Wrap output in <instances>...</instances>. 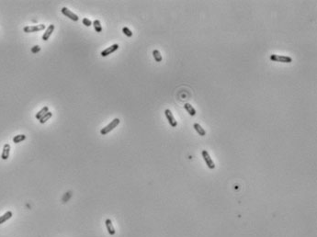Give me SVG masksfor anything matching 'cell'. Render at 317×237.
<instances>
[{"label": "cell", "instance_id": "5", "mask_svg": "<svg viewBox=\"0 0 317 237\" xmlns=\"http://www.w3.org/2000/svg\"><path fill=\"white\" fill-rule=\"evenodd\" d=\"M61 11H62V13H63L65 17L70 18L71 20H73V21H78V19H79L78 16L76 15V14H75L74 12H72L71 10H69V9L67 8V7H63Z\"/></svg>", "mask_w": 317, "mask_h": 237}, {"label": "cell", "instance_id": "1", "mask_svg": "<svg viewBox=\"0 0 317 237\" xmlns=\"http://www.w3.org/2000/svg\"><path fill=\"white\" fill-rule=\"evenodd\" d=\"M119 122H121V120H119V119H118V118L114 119V120H113L112 122H110L109 124H108L106 127H104V128H102L101 130H100V133H101L102 135L108 134L109 132H111V130H113L115 128H116V127L118 126V125L119 124Z\"/></svg>", "mask_w": 317, "mask_h": 237}, {"label": "cell", "instance_id": "4", "mask_svg": "<svg viewBox=\"0 0 317 237\" xmlns=\"http://www.w3.org/2000/svg\"><path fill=\"white\" fill-rule=\"evenodd\" d=\"M201 154H202V157L204 159L206 164H207V166L210 169H214L215 168V164H214V162L212 161V159H211V157L210 156L209 153L206 151V150H203V151L201 152Z\"/></svg>", "mask_w": 317, "mask_h": 237}, {"label": "cell", "instance_id": "13", "mask_svg": "<svg viewBox=\"0 0 317 237\" xmlns=\"http://www.w3.org/2000/svg\"><path fill=\"white\" fill-rule=\"evenodd\" d=\"M184 108L187 110V112H188L190 116H192V117L196 115V109L193 107H192V106L189 103H186L184 105Z\"/></svg>", "mask_w": 317, "mask_h": 237}, {"label": "cell", "instance_id": "8", "mask_svg": "<svg viewBox=\"0 0 317 237\" xmlns=\"http://www.w3.org/2000/svg\"><path fill=\"white\" fill-rule=\"evenodd\" d=\"M54 29H55V26L54 25V24H51V25H49V27L47 28L46 31L44 32V34L42 35V40L43 41H48V40H49V38L52 34V32H54Z\"/></svg>", "mask_w": 317, "mask_h": 237}, {"label": "cell", "instance_id": "14", "mask_svg": "<svg viewBox=\"0 0 317 237\" xmlns=\"http://www.w3.org/2000/svg\"><path fill=\"white\" fill-rule=\"evenodd\" d=\"M47 112H49V108H48L47 107V106H46V107H44V108H42L40 111H39V112H38L37 114H36V119L37 120H41L42 117H43V116H44Z\"/></svg>", "mask_w": 317, "mask_h": 237}, {"label": "cell", "instance_id": "17", "mask_svg": "<svg viewBox=\"0 0 317 237\" xmlns=\"http://www.w3.org/2000/svg\"><path fill=\"white\" fill-rule=\"evenodd\" d=\"M25 139H26V135H24V134H18V135H16V136L13 138V143H21Z\"/></svg>", "mask_w": 317, "mask_h": 237}, {"label": "cell", "instance_id": "21", "mask_svg": "<svg viewBox=\"0 0 317 237\" xmlns=\"http://www.w3.org/2000/svg\"><path fill=\"white\" fill-rule=\"evenodd\" d=\"M40 51H41V47L39 45H35L34 47L31 48V52L33 54H37V52H39Z\"/></svg>", "mask_w": 317, "mask_h": 237}, {"label": "cell", "instance_id": "2", "mask_svg": "<svg viewBox=\"0 0 317 237\" xmlns=\"http://www.w3.org/2000/svg\"><path fill=\"white\" fill-rule=\"evenodd\" d=\"M270 60L272 62H284V64H290L292 62V58L290 56L286 55H278V54H271L270 55Z\"/></svg>", "mask_w": 317, "mask_h": 237}, {"label": "cell", "instance_id": "18", "mask_svg": "<svg viewBox=\"0 0 317 237\" xmlns=\"http://www.w3.org/2000/svg\"><path fill=\"white\" fill-rule=\"evenodd\" d=\"M52 112H50V111H49V112H47L44 116H43V117L40 120V123L41 124H44L46 122H47V120H49L51 118H52Z\"/></svg>", "mask_w": 317, "mask_h": 237}, {"label": "cell", "instance_id": "16", "mask_svg": "<svg viewBox=\"0 0 317 237\" xmlns=\"http://www.w3.org/2000/svg\"><path fill=\"white\" fill-rule=\"evenodd\" d=\"M93 26H94V29L96 32H101L102 31V27H101V23H100V21L98 20V19H96V20H94L93 22Z\"/></svg>", "mask_w": 317, "mask_h": 237}, {"label": "cell", "instance_id": "9", "mask_svg": "<svg viewBox=\"0 0 317 237\" xmlns=\"http://www.w3.org/2000/svg\"><path fill=\"white\" fill-rule=\"evenodd\" d=\"M105 225H106V228H107V230H108V233L110 235H114L115 234H116V231H115V228H114V226L112 224L111 220H109V219L106 220L105 221Z\"/></svg>", "mask_w": 317, "mask_h": 237}, {"label": "cell", "instance_id": "6", "mask_svg": "<svg viewBox=\"0 0 317 237\" xmlns=\"http://www.w3.org/2000/svg\"><path fill=\"white\" fill-rule=\"evenodd\" d=\"M165 115H166V117L167 120H168V122H169V124H170V126H171V127H173V128L176 127L177 122H176V119L174 118V116H173V114H172V112H171V110H170V109H166V110H165Z\"/></svg>", "mask_w": 317, "mask_h": 237}, {"label": "cell", "instance_id": "10", "mask_svg": "<svg viewBox=\"0 0 317 237\" xmlns=\"http://www.w3.org/2000/svg\"><path fill=\"white\" fill-rule=\"evenodd\" d=\"M9 153H10V145L8 143H6L3 147V151L1 154V158L3 160H7L9 157Z\"/></svg>", "mask_w": 317, "mask_h": 237}, {"label": "cell", "instance_id": "3", "mask_svg": "<svg viewBox=\"0 0 317 237\" xmlns=\"http://www.w3.org/2000/svg\"><path fill=\"white\" fill-rule=\"evenodd\" d=\"M44 29H45V25H43V24H40V25L24 27L23 31L26 32V33H32V32H38V31H43Z\"/></svg>", "mask_w": 317, "mask_h": 237}, {"label": "cell", "instance_id": "11", "mask_svg": "<svg viewBox=\"0 0 317 237\" xmlns=\"http://www.w3.org/2000/svg\"><path fill=\"white\" fill-rule=\"evenodd\" d=\"M12 215H13L12 211H7V212H6V213H5V214H3L2 216H0V224L4 223L5 221H7V220H9V219H10L11 217H12Z\"/></svg>", "mask_w": 317, "mask_h": 237}, {"label": "cell", "instance_id": "15", "mask_svg": "<svg viewBox=\"0 0 317 237\" xmlns=\"http://www.w3.org/2000/svg\"><path fill=\"white\" fill-rule=\"evenodd\" d=\"M153 58H155V62H160L163 60L162 54H160V52L158 50H153Z\"/></svg>", "mask_w": 317, "mask_h": 237}, {"label": "cell", "instance_id": "12", "mask_svg": "<svg viewBox=\"0 0 317 237\" xmlns=\"http://www.w3.org/2000/svg\"><path fill=\"white\" fill-rule=\"evenodd\" d=\"M193 128L196 130V132H198L199 135H200V136H205V135H206V130L202 127H201L199 123H194Z\"/></svg>", "mask_w": 317, "mask_h": 237}, {"label": "cell", "instance_id": "7", "mask_svg": "<svg viewBox=\"0 0 317 237\" xmlns=\"http://www.w3.org/2000/svg\"><path fill=\"white\" fill-rule=\"evenodd\" d=\"M119 49V44H113L111 46L108 47L107 49H105L101 52V54H100V55H101L102 57H107L108 55L113 54V52L115 51H117Z\"/></svg>", "mask_w": 317, "mask_h": 237}, {"label": "cell", "instance_id": "20", "mask_svg": "<svg viewBox=\"0 0 317 237\" xmlns=\"http://www.w3.org/2000/svg\"><path fill=\"white\" fill-rule=\"evenodd\" d=\"M82 21H83L84 25H86V27H90L91 25H92V21H91L90 19H88V18H84Z\"/></svg>", "mask_w": 317, "mask_h": 237}, {"label": "cell", "instance_id": "19", "mask_svg": "<svg viewBox=\"0 0 317 237\" xmlns=\"http://www.w3.org/2000/svg\"><path fill=\"white\" fill-rule=\"evenodd\" d=\"M122 32L124 33V34H125L127 37H132V32L131 31V30H130V29L129 28H127V27H124L123 29H122Z\"/></svg>", "mask_w": 317, "mask_h": 237}]
</instances>
